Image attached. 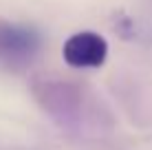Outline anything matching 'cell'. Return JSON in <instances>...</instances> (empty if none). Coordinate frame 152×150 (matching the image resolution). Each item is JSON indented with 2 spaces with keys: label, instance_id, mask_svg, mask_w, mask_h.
<instances>
[{
  "label": "cell",
  "instance_id": "obj_1",
  "mask_svg": "<svg viewBox=\"0 0 152 150\" xmlns=\"http://www.w3.org/2000/svg\"><path fill=\"white\" fill-rule=\"evenodd\" d=\"M40 31L27 22L0 20V62L4 64H27L40 51Z\"/></svg>",
  "mask_w": 152,
  "mask_h": 150
},
{
  "label": "cell",
  "instance_id": "obj_2",
  "mask_svg": "<svg viewBox=\"0 0 152 150\" xmlns=\"http://www.w3.org/2000/svg\"><path fill=\"white\" fill-rule=\"evenodd\" d=\"M62 55L73 69H99L108 58V42L95 31H77L66 38Z\"/></svg>",
  "mask_w": 152,
  "mask_h": 150
},
{
  "label": "cell",
  "instance_id": "obj_3",
  "mask_svg": "<svg viewBox=\"0 0 152 150\" xmlns=\"http://www.w3.org/2000/svg\"><path fill=\"white\" fill-rule=\"evenodd\" d=\"M42 91V106L55 115L60 121H69L75 119L80 115V104H82V95L77 89H71L73 84H66V82H44L42 84H35Z\"/></svg>",
  "mask_w": 152,
  "mask_h": 150
}]
</instances>
